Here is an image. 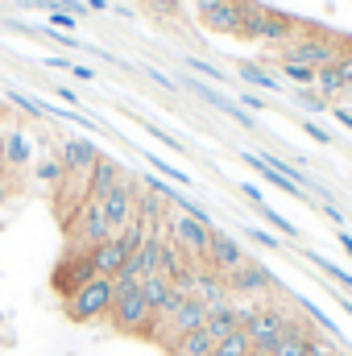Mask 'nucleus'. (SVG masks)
<instances>
[{"label":"nucleus","mask_w":352,"mask_h":356,"mask_svg":"<svg viewBox=\"0 0 352 356\" xmlns=\"http://www.w3.org/2000/svg\"><path fill=\"white\" fill-rule=\"evenodd\" d=\"M340 54H344V42H340V38H332V33L307 25L290 46L278 50V63H303V67H311V71H323V67H332Z\"/></svg>","instance_id":"f257e3e1"},{"label":"nucleus","mask_w":352,"mask_h":356,"mask_svg":"<svg viewBox=\"0 0 352 356\" xmlns=\"http://www.w3.org/2000/svg\"><path fill=\"white\" fill-rule=\"evenodd\" d=\"M112 298H116V282L112 277H91L88 286H79L75 294L63 298V311H67L71 323H99V319H108Z\"/></svg>","instance_id":"f03ea898"},{"label":"nucleus","mask_w":352,"mask_h":356,"mask_svg":"<svg viewBox=\"0 0 352 356\" xmlns=\"http://www.w3.org/2000/svg\"><path fill=\"white\" fill-rule=\"evenodd\" d=\"M108 323L125 336H145L150 332V302L141 282H116V298L108 311Z\"/></svg>","instance_id":"7ed1b4c3"},{"label":"nucleus","mask_w":352,"mask_h":356,"mask_svg":"<svg viewBox=\"0 0 352 356\" xmlns=\"http://www.w3.org/2000/svg\"><path fill=\"white\" fill-rule=\"evenodd\" d=\"M211 224H203V220H195V216H186V211H178L170 207L166 211V241H175L178 249L191 257V261H199L203 266V257H207V249H211Z\"/></svg>","instance_id":"20e7f679"},{"label":"nucleus","mask_w":352,"mask_h":356,"mask_svg":"<svg viewBox=\"0 0 352 356\" xmlns=\"http://www.w3.org/2000/svg\"><path fill=\"white\" fill-rule=\"evenodd\" d=\"M294 315L286 311V307H257L245 323H241V332L249 336V348L253 353L269 356L273 348H278V340L286 336V323H290Z\"/></svg>","instance_id":"39448f33"},{"label":"nucleus","mask_w":352,"mask_h":356,"mask_svg":"<svg viewBox=\"0 0 352 356\" xmlns=\"http://www.w3.org/2000/svg\"><path fill=\"white\" fill-rule=\"evenodd\" d=\"M67 232H71L67 253H91L95 245L112 241V228H108V220H104V211H99V203H95V199H88V203L79 207V216L67 224Z\"/></svg>","instance_id":"423d86ee"},{"label":"nucleus","mask_w":352,"mask_h":356,"mask_svg":"<svg viewBox=\"0 0 352 356\" xmlns=\"http://www.w3.org/2000/svg\"><path fill=\"white\" fill-rule=\"evenodd\" d=\"M99 203V211H104V220H108V228H112V236L116 232H125L129 224H133V216H137V182L133 178H125L120 186H112L104 199H95Z\"/></svg>","instance_id":"0eeeda50"},{"label":"nucleus","mask_w":352,"mask_h":356,"mask_svg":"<svg viewBox=\"0 0 352 356\" xmlns=\"http://www.w3.org/2000/svg\"><path fill=\"white\" fill-rule=\"evenodd\" d=\"M224 286H228V294H232V298H257V294H265V290L273 286V273H269L262 261L245 257L241 266L224 277Z\"/></svg>","instance_id":"6e6552de"},{"label":"nucleus","mask_w":352,"mask_h":356,"mask_svg":"<svg viewBox=\"0 0 352 356\" xmlns=\"http://www.w3.org/2000/svg\"><path fill=\"white\" fill-rule=\"evenodd\" d=\"M54 154H58V162L67 166V175H75V178H88L91 166L104 158V154H99V145H95L91 137H63Z\"/></svg>","instance_id":"1a4fd4ad"},{"label":"nucleus","mask_w":352,"mask_h":356,"mask_svg":"<svg viewBox=\"0 0 352 356\" xmlns=\"http://www.w3.org/2000/svg\"><path fill=\"white\" fill-rule=\"evenodd\" d=\"M141 290H145V302H150V323L166 319L178 302H182V290H178L166 273H150V277L141 282Z\"/></svg>","instance_id":"9d476101"},{"label":"nucleus","mask_w":352,"mask_h":356,"mask_svg":"<svg viewBox=\"0 0 352 356\" xmlns=\"http://www.w3.org/2000/svg\"><path fill=\"white\" fill-rule=\"evenodd\" d=\"M245 8H249V0H220L216 8L199 13V21H203V29H207V33L237 38V33H241V25H245Z\"/></svg>","instance_id":"9b49d317"},{"label":"nucleus","mask_w":352,"mask_h":356,"mask_svg":"<svg viewBox=\"0 0 352 356\" xmlns=\"http://www.w3.org/2000/svg\"><path fill=\"white\" fill-rule=\"evenodd\" d=\"M245 261V249H241V241L232 236V232H211V249H207V257H203V269H211V273H220V277H228L232 269Z\"/></svg>","instance_id":"f8f14e48"},{"label":"nucleus","mask_w":352,"mask_h":356,"mask_svg":"<svg viewBox=\"0 0 352 356\" xmlns=\"http://www.w3.org/2000/svg\"><path fill=\"white\" fill-rule=\"evenodd\" d=\"M91 277H95V266H91V253H67L58 269H54V290L67 298V294H75L79 286H88Z\"/></svg>","instance_id":"ddd939ff"},{"label":"nucleus","mask_w":352,"mask_h":356,"mask_svg":"<svg viewBox=\"0 0 352 356\" xmlns=\"http://www.w3.org/2000/svg\"><path fill=\"white\" fill-rule=\"evenodd\" d=\"M241 323H245V315H241V302H220V307H207V323H203V332L211 336V340H224V336H232V332H241Z\"/></svg>","instance_id":"4468645a"},{"label":"nucleus","mask_w":352,"mask_h":356,"mask_svg":"<svg viewBox=\"0 0 352 356\" xmlns=\"http://www.w3.org/2000/svg\"><path fill=\"white\" fill-rule=\"evenodd\" d=\"M186 88L195 91V95H199L203 104H211V108H220L224 116H232L237 124H245V129H257V120H253V116H249V112H245V108H241L237 99H228V95H220V91L211 88V83H199V79H191Z\"/></svg>","instance_id":"2eb2a0df"},{"label":"nucleus","mask_w":352,"mask_h":356,"mask_svg":"<svg viewBox=\"0 0 352 356\" xmlns=\"http://www.w3.org/2000/svg\"><path fill=\"white\" fill-rule=\"evenodd\" d=\"M125 261H129V253H125L120 236H112V241H104V245H95V249H91L95 277H116V273L125 269Z\"/></svg>","instance_id":"dca6fc26"},{"label":"nucleus","mask_w":352,"mask_h":356,"mask_svg":"<svg viewBox=\"0 0 352 356\" xmlns=\"http://www.w3.org/2000/svg\"><path fill=\"white\" fill-rule=\"evenodd\" d=\"M125 166L120 162H112V158H99L95 166H91V175H88V191H91V199H104L112 186H120L125 182Z\"/></svg>","instance_id":"f3484780"},{"label":"nucleus","mask_w":352,"mask_h":356,"mask_svg":"<svg viewBox=\"0 0 352 356\" xmlns=\"http://www.w3.org/2000/svg\"><path fill=\"white\" fill-rule=\"evenodd\" d=\"M33 162V141L25 129H4V170H25Z\"/></svg>","instance_id":"a211bd4d"},{"label":"nucleus","mask_w":352,"mask_h":356,"mask_svg":"<svg viewBox=\"0 0 352 356\" xmlns=\"http://www.w3.org/2000/svg\"><path fill=\"white\" fill-rule=\"evenodd\" d=\"M311 336H315V332H311L303 319H290V323H286V336L278 340V348H273L269 356H307Z\"/></svg>","instance_id":"6ab92c4d"},{"label":"nucleus","mask_w":352,"mask_h":356,"mask_svg":"<svg viewBox=\"0 0 352 356\" xmlns=\"http://www.w3.org/2000/svg\"><path fill=\"white\" fill-rule=\"evenodd\" d=\"M241 158H245V162H249V166H253V170H257V175L265 178V182H269V186H278V191H286V195H294V199H303V186H298V182H290L286 175H278L273 166H265V162H262V154H249V149H245Z\"/></svg>","instance_id":"aec40b11"},{"label":"nucleus","mask_w":352,"mask_h":356,"mask_svg":"<svg viewBox=\"0 0 352 356\" xmlns=\"http://www.w3.org/2000/svg\"><path fill=\"white\" fill-rule=\"evenodd\" d=\"M33 182H38V186H50V191H58V186L67 182V166L58 162V154H50V158H42V162L33 166Z\"/></svg>","instance_id":"412c9836"},{"label":"nucleus","mask_w":352,"mask_h":356,"mask_svg":"<svg viewBox=\"0 0 352 356\" xmlns=\"http://www.w3.org/2000/svg\"><path fill=\"white\" fill-rule=\"evenodd\" d=\"M211 348H216V340H211V336L199 327V332L182 336V340H178V344H175V348H170L166 356H211Z\"/></svg>","instance_id":"4be33fe9"},{"label":"nucleus","mask_w":352,"mask_h":356,"mask_svg":"<svg viewBox=\"0 0 352 356\" xmlns=\"http://www.w3.org/2000/svg\"><path fill=\"white\" fill-rule=\"evenodd\" d=\"M237 75H241V79H245L249 88H262V91H282V83H278V79H273V75L265 71L262 63H241V67H237Z\"/></svg>","instance_id":"5701e85b"},{"label":"nucleus","mask_w":352,"mask_h":356,"mask_svg":"<svg viewBox=\"0 0 352 356\" xmlns=\"http://www.w3.org/2000/svg\"><path fill=\"white\" fill-rule=\"evenodd\" d=\"M253 348H249V336L245 332H232V336H224V340H216V348H211V356H249Z\"/></svg>","instance_id":"b1692460"},{"label":"nucleus","mask_w":352,"mask_h":356,"mask_svg":"<svg viewBox=\"0 0 352 356\" xmlns=\"http://www.w3.org/2000/svg\"><path fill=\"white\" fill-rule=\"evenodd\" d=\"M278 71H282V79H290L294 88H315V71L303 67V63H278Z\"/></svg>","instance_id":"393cba45"},{"label":"nucleus","mask_w":352,"mask_h":356,"mask_svg":"<svg viewBox=\"0 0 352 356\" xmlns=\"http://www.w3.org/2000/svg\"><path fill=\"white\" fill-rule=\"evenodd\" d=\"M145 162H150V166H154L158 175H166L170 182H178V186H195V178L186 175V170H178V166H170V162H166V158H158V154H145Z\"/></svg>","instance_id":"a878e982"},{"label":"nucleus","mask_w":352,"mask_h":356,"mask_svg":"<svg viewBox=\"0 0 352 356\" xmlns=\"http://www.w3.org/2000/svg\"><path fill=\"white\" fill-rule=\"evenodd\" d=\"M311 261H315V266L323 269L328 277H336V282H340V286H344V290L352 294V273H349L344 266H336V261H328V257H319V253H311Z\"/></svg>","instance_id":"bb28decb"},{"label":"nucleus","mask_w":352,"mask_h":356,"mask_svg":"<svg viewBox=\"0 0 352 356\" xmlns=\"http://www.w3.org/2000/svg\"><path fill=\"white\" fill-rule=\"evenodd\" d=\"M257 216H262L265 224H273V228H278V232H286V236H298V228H294V224H290V220H286V216H282V211H273V207H269V203H262V207H257Z\"/></svg>","instance_id":"cd10ccee"},{"label":"nucleus","mask_w":352,"mask_h":356,"mask_svg":"<svg viewBox=\"0 0 352 356\" xmlns=\"http://www.w3.org/2000/svg\"><path fill=\"white\" fill-rule=\"evenodd\" d=\"M294 99H298L307 112H328V108H332V104H328V99H323L315 88H298V91H294Z\"/></svg>","instance_id":"c85d7f7f"},{"label":"nucleus","mask_w":352,"mask_h":356,"mask_svg":"<svg viewBox=\"0 0 352 356\" xmlns=\"http://www.w3.org/2000/svg\"><path fill=\"white\" fill-rule=\"evenodd\" d=\"M186 67H191L195 75H203V79H211V83H228V75H224L220 67H211V63H203V58H186Z\"/></svg>","instance_id":"c756f323"},{"label":"nucleus","mask_w":352,"mask_h":356,"mask_svg":"<svg viewBox=\"0 0 352 356\" xmlns=\"http://www.w3.org/2000/svg\"><path fill=\"white\" fill-rule=\"evenodd\" d=\"M298 307H303V311H307V315H311V319H315V323L323 327V332H332V336L340 332V327H336V319H332V315H323V311H319V307H315L311 298H298Z\"/></svg>","instance_id":"7c9ffc66"},{"label":"nucleus","mask_w":352,"mask_h":356,"mask_svg":"<svg viewBox=\"0 0 352 356\" xmlns=\"http://www.w3.org/2000/svg\"><path fill=\"white\" fill-rule=\"evenodd\" d=\"M332 71H336V79H340L344 88H352V46H344V54L332 63Z\"/></svg>","instance_id":"2f4dec72"},{"label":"nucleus","mask_w":352,"mask_h":356,"mask_svg":"<svg viewBox=\"0 0 352 356\" xmlns=\"http://www.w3.org/2000/svg\"><path fill=\"white\" fill-rule=\"evenodd\" d=\"M75 21H79V17H71L67 8H50V29H58V33H71V29H75Z\"/></svg>","instance_id":"473e14b6"},{"label":"nucleus","mask_w":352,"mask_h":356,"mask_svg":"<svg viewBox=\"0 0 352 356\" xmlns=\"http://www.w3.org/2000/svg\"><path fill=\"white\" fill-rule=\"evenodd\" d=\"M8 99L25 112V116H42V99H33V95H21V91H8Z\"/></svg>","instance_id":"72a5a7b5"},{"label":"nucleus","mask_w":352,"mask_h":356,"mask_svg":"<svg viewBox=\"0 0 352 356\" xmlns=\"http://www.w3.org/2000/svg\"><path fill=\"white\" fill-rule=\"evenodd\" d=\"M145 133H150V137H158L166 149H178V154H182V141H178V137H170L166 129H158V124H145Z\"/></svg>","instance_id":"f704fd0d"},{"label":"nucleus","mask_w":352,"mask_h":356,"mask_svg":"<svg viewBox=\"0 0 352 356\" xmlns=\"http://www.w3.org/2000/svg\"><path fill=\"white\" fill-rule=\"evenodd\" d=\"M245 232H249V236H253L257 245H265V249H278V245H282V241H278L273 232H265V228H245Z\"/></svg>","instance_id":"c9c22d12"},{"label":"nucleus","mask_w":352,"mask_h":356,"mask_svg":"<svg viewBox=\"0 0 352 356\" xmlns=\"http://www.w3.org/2000/svg\"><path fill=\"white\" fill-rule=\"evenodd\" d=\"M303 133H307V137H315L319 145H332V133H323V129H319L315 120H303Z\"/></svg>","instance_id":"e433bc0d"},{"label":"nucleus","mask_w":352,"mask_h":356,"mask_svg":"<svg viewBox=\"0 0 352 356\" xmlns=\"http://www.w3.org/2000/svg\"><path fill=\"white\" fill-rule=\"evenodd\" d=\"M241 195H245L253 207H262V203H265V195H262V186H257V182H241Z\"/></svg>","instance_id":"4c0bfd02"},{"label":"nucleus","mask_w":352,"mask_h":356,"mask_svg":"<svg viewBox=\"0 0 352 356\" xmlns=\"http://www.w3.org/2000/svg\"><path fill=\"white\" fill-rule=\"evenodd\" d=\"M145 75H150V79H154L158 88H166V91H175V88H178V83H175V79H170V75H162V71H154V67H150Z\"/></svg>","instance_id":"58836bf2"},{"label":"nucleus","mask_w":352,"mask_h":356,"mask_svg":"<svg viewBox=\"0 0 352 356\" xmlns=\"http://www.w3.org/2000/svg\"><path fill=\"white\" fill-rule=\"evenodd\" d=\"M241 104H245L249 112H265V99H262V95H253V91H245V95H241Z\"/></svg>","instance_id":"ea45409f"},{"label":"nucleus","mask_w":352,"mask_h":356,"mask_svg":"<svg viewBox=\"0 0 352 356\" xmlns=\"http://www.w3.org/2000/svg\"><path fill=\"white\" fill-rule=\"evenodd\" d=\"M332 116H336V120H340V124H344V129L352 133V112L344 108V104H336V108H332Z\"/></svg>","instance_id":"a19ab883"},{"label":"nucleus","mask_w":352,"mask_h":356,"mask_svg":"<svg viewBox=\"0 0 352 356\" xmlns=\"http://www.w3.org/2000/svg\"><path fill=\"white\" fill-rule=\"evenodd\" d=\"M71 75H75V79H83V83L95 79V71H91V67H79V63H71Z\"/></svg>","instance_id":"79ce46f5"},{"label":"nucleus","mask_w":352,"mask_h":356,"mask_svg":"<svg viewBox=\"0 0 352 356\" xmlns=\"http://www.w3.org/2000/svg\"><path fill=\"white\" fill-rule=\"evenodd\" d=\"M42 67H54V71H71V58H42Z\"/></svg>","instance_id":"37998d69"},{"label":"nucleus","mask_w":352,"mask_h":356,"mask_svg":"<svg viewBox=\"0 0 352 356\" xmlns=\"http://www.w3.org/2000/svg\"><path fill=\"white\" fill-rule=\"evenodd\" d=\"M58 99H67V108H79V95L71 88H58Z\"/></svg>","instance_id":"c03bdc74"},{"label":"nucleus","mask_w":352,"mask_h":356,"mask_svg":"<svg viewBox=\"0 0 352 356\" xmlns=\"http://www.w3.org/2000/svg\"><path fill=\"white\" fill-rule=\"evenodd\" d=\"M154 4H158V8H162V13H178V8H182V4H186V0H154Z\"/></svg>","instance_id":"a18cd8bd"},{"label":"nucleus","mask_w":352,"mask_h":356,"mask_svg":"<svg viewBox=\"0 0 352 356\" xmlns=\"http://www.w3.org/2000/svg\"><path fill=\"white\" fill-rule=\"evenodd\" d=\"M186 4H191V8H195V13H207V8H216V4H220V0H186Z\"/></svg>","instance_id":"49530a36"},{"label":"nucleus","mask_w":352,"mask_h":356,"mask_svg":"<svg viewBox=\"0 0 352 356\" xmlns=\"http://www.w3.org/2000/svg\"><path fill=\"white\" fill-rule=\"evenodd\" d=\"M323 216H328V220H332V224H344V216H340V211H336V207H332V203H323Z\"/></svg>","instance_id":"de8ad7c7"},{"label":"nucleus","mask_w":352,"mask_h":356,"mask_svg":"<svg viewBox=\"0 0 352 356\" xmlns=\"http://www.w3.org/2000/svg\"><path fill=\"white\" fill-rule=\"evenodd\" d=\"M336 241H340V249L352 257V232H336Z\"/></svg>","instance_id":"09e8293b"},{"label":"nucleus","mask_w":352,"mask_h":356,"mask_svg":"<svg viewBox=\"0 0 352 356\" xmlns=\"http://www.w3.org/2000/svg\"><path fill=\"white\" fill-rule=\"evenodd\" d=\"M83 4H88L91 13H108V8H112V4H108V0H83Z\"/></svg>","instance_id":"8fccbe9b"},{"label":"nucleus","mask_w":352,"mask_h":356,"mask_svg":"<svg viewBox=\"0 0 352 356\" xmlns=\"http://www.w3.org/2000/svg\"><path fill=\"white\" fill-rule=\"evenodd\" d=\"M0 166H4V133H0Z\"/></svg>","instance_id":"3c124183"},{"label":"nucleus","mask_w":352,"mask_h":356,"mask_svg":"<svg viewBox=\"0 0 352 356\" xmlns=\"http://www.w3.org/2000/svg\"><path fill=\"white\" fill-rule=\"evenodd\" d=\"M340 307H344V311H349V315H352V302H349V298H340Z\"/></svg>","instance_id":"603ef678"},{"label":"nucleus","mask_w":352,"mask_h":356,"mask_svg":"<svg viewBox=\"0 0 352 356\" xmlns=\"http://www.w3.org/2000/svg\"><path fill=\"white\" fill-rule=\"evenodd\" d=\"M344 99H352V88H349V91H344Z\"/></svg>","instance_id":"864d4df0"},{"label":"nucleus","mask_w":352,"mask_h":356,"mask_svg":"<svg viewBox=\"0 0 352 356\" xmlns=\"http://www.w3.org/2000/svg\"><path fill=\"white\" fill-rule=\"evenodd\" d=\"M249 356H262V353H249Z\"/></svg>","instance_id":"5fc2aeb1"},{"label":"nucleus","mask_w":352,"mask_h":356,"mask_svg":"<svg viewBox=\"0 0 352 356\" xmlns=\"http://www.w3.org/2000/svg\"><path fill=\"white\" fill-rule=\"evenodd\" d=\"M336 356H340V353H336Z\"/></svg>","instance_id":"6e6d98bb"}]
</instances>
